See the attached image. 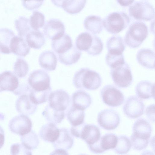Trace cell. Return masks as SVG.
Instances as JSON below:
<instances>
[{
    "instance_id": "d590c367",
    "label": "cell",
    "mask_w": 155,
    "mask_h": 155,
    "mask_svg": "<svg viewBox=\"0 0 155 155\" xmlns=\"http://www.w3.org/2000/svg\"><path fill=\"white\" fill-rule=\"evenodd\" d=\"M16 28L19 36L24 38L31 30L29 21L27 18L20 17L15 21Z\"/></svg>"
},
{
    "instance_id": "ab89813d",
    "label": "cell",
    "mask_w": 155,
    "mask_h": 155,
    "mask_svg": "<svg viewBox=\"0 0 155 155\" xmlns=\"http://www.w3.org/2000/svg\"><path fill=\"white\" fill-rule=\"evenodd\" d=\"M51 92V89L41 92H36L31 89L29 94V98L34 103L39 104L46 102Z\"/></svg>"
},
{
    "instance_id": "4dcf8cb0",
    "label": "cell",
    "mask_w": 155,
    "mask_h": 155,
    "mask_svg": "<svg viewBox=\"0 0 155 155\" xmlns=\"http://www.w3.org/2000/svg\"><path fill=\"white\" fill-rule=\"evenodd\" d=\"M87 0H64L61 8L67 13L75 14L81 11L84 8Z\"/></svg>"
},
{
    "instance_id": "60d3db41",
    "label": "cell",
    "mask_w": 155,
    "mask_h": 155,
    "mask_svg": "<svg viewBox=\"0 0 155 155\" xmlns=\"http://www.w3.org/2000/svg\"><path fill=\"white\" fill-rule=\"evenodd\" d=\"M106 64L110 68H114L125 61L123 54H114L107 52L105 57Z\"/></svg>"
},
{
    "instance_id": "4fadbf2b",
    "label": "cell",
    "mask_w": 155,
    "mask_h": 155,
    "mask_svg": "<svg viewBox=\"0 0 155 155\" xmlns=\"http://www.w3.org/2000/svg\"><path fill=\"white\" fill-rule=\"evenodd\" d=\"M65 28L63 23L56 19H52L48 21L43 28L45 35L52 40L58 39L65 34Z\"/></svg>"
},
{
    "instance_id": "f546056e",
    "label": "cell",
    "mask_w": 155,
    "mask_h": 155,
    "mask_svg": "<svg viewBox=\"0 0 155 155\" xmlns=\"http://www.w3.org/2000/svg\"><path fill=\"white\" fill-rule=\"evenodd\" d=\"M15 36L14 32L10 29H0V52L7 54L12 53L10 45L12 38Z\"/></svg>"
},
{
    "instance_id": "ba28073f",
    "label": "cell",
    "mask_w": 155,
    "mask_h": 155,
    "mask_svg": "<svg viewBox=\"0 0 155 155\" xmlns=\"http://www.w3.org/2000/svg\"><path fill=\"white\" fill-rule=\"evenodd\" d=\"M101 96L104 103L113 107L121 105L124 100V96L121 91L113 85L104 86L101 90Z\"/></svg>"
},
{
    "instance_id": "3957f363",
    "label": "cell",
    "mask_w": 155,
    "mask_h": 155,
    "mask_svg": "<svg viewBox=\"0 0 155 155\" xmlns=\"http://www.w3.org/2000/svg\"><path fill=\"white\" fill-rule=\"evenodd\" d=\"M148 34L146 25L141 21H135L130 26L125 35L124 41L130 48H136L142 44Z\"/></svg>"
},
{
    "instance_id": "bcb514c9",
    "label": "cell",
    "mask_w": 155,
    "mask_h": 155,
    "mask_svg": "<svg viewBox=\"0 0 155 155\" xmlns=\"http://www.w3.org/2000/svg\"><path fill=\"white\" fill-rule=\"evenodd\" d=\"M118 3L121 6H127L133 3L134 0H117Z\"/></svg>"
},
{
    "instance_id": "ee69618b",
    "label": "cell",
    "mask_w": 155,
    "mask_h": 155,
    "mask_svg": "<svg viewBox=\"0 0 155 155\" xmlns=\"http://www.w3.org/2000/svg\"><path fill=\"white\" fill-rule=\"evenodd\" d=\"M22 4L27 9L33 10L41 6L44 0H21Z\"/></svg>"
},
{
    "instance_id": "6da1fadb",
    "label": "cell",
    "mask_w": 155,
    "mask_h": 155,
    "mask_svg": "<svg viewBox=\"0 0 155 155\" xmlns=\"http://www.w3.org/2000/svg\"><path fill=\"white\" fill-rule=\"evenodd\" d=\"M73 83L78 89L96 90L102 84V78L96 71L88 68H82L75 72Z\"/></svg>"
},
{
    "instance_id": "2e32d148",
    "label": "cell",
    "mask_w": 155,
    "mask_h": 155,
    "mask_svg": "<svg viewBox=\"0 0 155 155\" xmlns=\"http://www.w3.org/2000/svg\"><path fill=\"white\" fill-rule=\"evenodd\" d=\"M17 110L21 114L28 115L33 114L36 110L37 105L30 99L29 94L21 95L16 102Z\"/></svg>"
},
{
    "instance_id": "9c48e42d",
    "label": "cell",
    "mask_w": 155,
    "mask_h": 155,
    "mask_svg": "<svg viewBox=\"0 0 155 155\" xmlns=\"http://www.w3.org/2000/svg\"><path fill=\"white\" fill-rule=\"evenodd\" d=\"M144 107V104L141 99L135 96H131L127 99L123 110L128 117L134 119L143 114Z\"/></svg>"
},
{
    "instance_id": "d4e9b609",
    "label": "cell",
    "mask_w": 155,
    "mask_h": 155,
    "mask_svg": "<svg viewBox=\"0 0 155 155\" xmlns=\"http://www.w3.org/2000/svg\"><path fill=\"white\" fill-rule=\"evenodd\" d=\"M51 45L53 50L58 54L65 53L71 48L73 45L71 37L65 33L60 38L52 40Z\"/></svg>"
},
{
    "instance_id": "836d02e7",
    "label": "cell",
    "mask_w": 155,
    "mask_h": 155,
    "mask_svg": "<svg viewBox=\"0 0 155 155\" xmlns=\"http://www.w3.org/2000/svg\"><path fill=\"white\" fill-rule=\"evenodd\" d=\"M20 138L22 144L30 150L36 149L39 143L37 135L31 130L28 133L20 136Z\"/></svg>"
},
{
    "instance_id": "277c9868",
    "label": "cell",
    "mask_w": 155,
    "mask_h": 155,
    "mask_svg": "<svg viewBox=\"0 0 155 155\" xmlns=\"http://www.w3.org/2000/svg\"><path fill=\"white\" fill-rule=\"evenodd\" d=\"M130 21L127 14L114 12L109 14L103 21V26L109 33L116 34L127 27Z\"/></svg>"
},
{
    "instance_id": "83f0119b",
    "label": "cell",
    "mask_w": 155,
    "mask_h": 155,
    "mask_svg": "<svg viewBox=\"0 0 155 155\" xmlns=\"http://www.w3.org/2000/svg\"><path fill=\"white\" fill-rule=\"evenodd\" d=\"M25 37V41L28 45L34 49H40L45 42L44 35L39 30H32Z\"/></svg>"
},
{
    "instance_id": "52a82bcc",
    "label": "cell",
    "mask_w": 155,
    "mask_h": 155,
    "mask_svg": "<svg viewBox=\"0 0 155 155\" xmlns=\"http://www.w3.org/2000/svg\"><path fill=\"white\" fill-rule=\"evenodd\" d=\"M28 82L31 89L36 92L43 91L51 89L50 76L46 72L42 70H37L32 72L29 76Z\"/></svg>"
},
{
    "instance_id": "681fc988",
    "label": "cell",
    "mask_w": 155,
    "mask_h": 155,
    "mask_svg": "<svg viewBox=\"0 0 155 155\" xmlns=\"http://www.w3.org/2000/svg\"><path fill=\"white\" fill-rule=\"evenodd\" d=\"M52 3L55 6L61 7L64 0H51Z\"/></svg>"
},
{
    "instance_id": "7dc6e473",
    "label": "cell",
    "mask_w": 155,
    "mask_h": 155,
    "mask_svg": "<svg viewBox=\"0 0 155 155\" xmlns=\"http://www.w3.org/2000/svg\"><path fill=\"white\" fill-rule=\"evenodd\" d=\"M5 141L4 132L2 127L0 126V149L3 146Z\"/></svg>"
},
{
    "instance_id": "1f68e13d",
    "label": "cell",
    "mask_w": 155,
    "mask_h": 155,
    "mask_svg": "<svg viewBox=\"0 0 155 155\" xmlns=\"http://www.w3.org/2000/svg\"><path fill=\"white\" fill-rule=\"evenodd\" d=\"M42 114L47 121L54 124L60 123L64 117V111H59L47 105L42 113Z\"/></svg>"
},
{
    "instance_id": "8992f818",
    "label": "cell",
    "mask_w": 155,
    "mask_h": 155,
    "mask_svg": "<svg viewBox=\"0 0 155 155\" xmlns=\"http://www.w3.org/2000/svg\"><path fill=\"white\" fill-rule=\"evenodd\" d=\"M129 11L130 15L137 20L150 21L155 16L154 8L146 2H135L129 7Z\"/></svg>"
},
{
    "instance_id": "9a60e30c",
    "label": "cell",
    "mask_w": 155,
    "mask_h": 155,
    "mask_svg": "<svg viewBox=\"0 0 155 155\" xmlns=\"http://www.w3.org/2000/svg\"><path fill=\"white\" fill-rule=\"evenodd\" d=\"M100 138V130L97 126L93 124H85L80 138L84 140L88 146L96 143Z\"/></svg>"
},
{
    "instance_id": "5b68a950",
    "label": "cell",
    "mask_w": 155,
    "mask_h": 155,
    "mask_svg": "<svg viewBox=\"0 0 155 155\" xmlns=\"http://www.w3.org/2000/svg\"><path fill=\"white\" fill-rule=\"evenodd\" d=\"M110 74L115 84L119 87L126 88L132 83V72L129 64L125 62L110 68Z\"/></svg>"
},
{
    "instance_id": "f6af8a7d",
    "label": "cell",
    "mask_w": 155,
    "mask_h": 155,
    "mask_svg": "<svg viewBox=\"0 0 155 155\" xmlns=\"http://www.w3.org/2000/svg\"><path fill=\"white\" fill-rule=\"evenodd\" d=\"M146 114L149 119L154 122V104L150 105L147 107L146 110Z\"/></svg>"
},
{
    "instance_id": "e0dca14e",
    "label": "cell",
    "mask_w": 155,
    "mask_h": 155,
    "mask_svg": "<svg viewBox=\"0 0 155 155\" xmlns=\"http://www.w3.org/2000/svg\"><path fill=\"white\" fill-rule=\"evenodd\" d=\"M136 59L142 66L149 69L155 68V53L152 50L147 48L140 49L136 54Z\"/></svg>"
},
{
    "instance_id": "74e56055",
    "label": "cell",
    "mask_w": 155,
    "mask_h": 155,
    "mask_svg": "<svg viewBox=\"0 0 155 155\" xmlns=\"http://www.w3.org/2000/svg\"><path fill=\"white\" fill-rule=\"evenodd\" d=\"M13 69L14 74L18 77L22 78L28 74L29 70V66L25 60L19 58L14 63Z\"/></svg>"
},
{
    "instance_id": "cb8c5ba5",
    "label": "cell",
    "mask_w": 155,
    "mask_h": 155,
    "mask_svg": "<svg viewBox=\"0 0 155 155\" xmlns=\"http://www.w3.org/2000/svg\"><path fill=\"white\" fill-rule=\"evenodd\" d=\"M60 130L54 124L50 123L43 125L41 128L39 135L44 140L51 143L55 142L58 138Z\"/></svg>"
},
{
    "instance_id": "f907efd6",
    "label": "cell",
    "mask_w": 155,
    "mask_h": 155,
    "mask_svg": "<svg viewBox=\"0 0 155 155\" xmlns=\"http://www.w3.org/2000/svg\"><path fill=\"white\" fill-rule=\"evenodd\" d=\"M4 117V116L1 114H0V119H3L4 118H3V117Z\"/></svg>"
},
{
    "instance_id": "7bdbcfd3",
    "label": "cell",
    "mask_w": 155,
    "mask_h": 155,
    "mask_svg": "<svg viewBox=\"0 0 155 155\" xmlns=\"http://www.w3.org/2000/svg\"><path fill=\"white\" fill-rule=\"evenodd\" d=\"M10 152L12 155L32 154L31 150L26 148L22 144L16 143L11 147Z\"/></svg>"
},
{
    "instance_id": "ffe728a7",
    "label": "cell",
    "mask_w": 155,
    "mask_h": 155,
    "mask_svg": "<svg viewBox=\"0 0 155 155\" xmlns=\"http://www.w3.org/2000/svg\"><path fill=\"white\" fill-rule=\"evenodd\" d=\"M151 131L152 128L150 123L145 119L140 118L134 124L132 134L139 138L149 139Z\"/></svg>"
},
{
    "instance_id": "30bf717a",
    "label": "cell",
    "mask_w": 155,
    "mask_h": 155,
    "mask_svg": "<svg viewBox=\"0 0 155 155\" xmlns=\"http://www.w3.org/2000/svg\"><path fill=\"white\" fill-rule=\"evenodd\" d=\"M48 105L52 108L59 111H64L69 106L70 98L68 94L62 89L51 92L49 96Z\"/></svg>"
},
{
    "instance_id": "7c38bea8",
    "label": "cell",
    "mask_w": 155,
    "mask_h": 155,
    "mask_svg": "<svg viewBox=\"0 0 155 155\" xmlns=\"http://www.w3.org/2000/svg\"><path fill=\"white\" fill-rule=\"evenodd\" d=\"M8 126L12 132L21 136L30 131L32 123L27 116L21 114L12 119L10 121Z\"/></svg>"
},
{
    "instance_id": "f35d334b",
    "label": "cell",
    "mask_w": 155,
    "mask_h": 155,
    "mask_svg": "<svg viewBox=\"0 0 155 155\" xmlns=\"http://www.w3.org/2000/svg\"><path fill=\"white\" fill-rule=\"evenodd\" d=\"M29 21L31 29L33 30H38L44 25L45 17L41 12L35 11L33 12Z\"/></svg>"
},
{
    "instance_id": "d6a6232c",
    "label": "cell",
    "mask_w": 155,
    "mask_h": 155,
    "mask_svg": "<svg viewBox=\"0 0 155 155\" xmlns=\"http://www.w3.org/2000/svg\"><path fill=\"white\" fill-rule=\"evenodd\" d=\"M67 116L72 126H77L84 122V110L78 109L72 107L68 111Z\"/></svg>"
},
{
    "instance_id": "f1b7e54d",
    "label": "cell",
    "mask_w": 155,
    "mask_h": 155,
    "mask_svg": "<svg viewBox=\"0 0 155 155\" xmlns=\"http://www.w3.org/2000/svg\"><path fill=\"white\" fill-rule=\"evenodd\" d=\"M81 52L74 45L65 53L58 54V59L61 63L66 65L77 62L81 55Z\"/></svg>"
},
{
    "instance_id": "b9f144b4",
    "label": "cell",
    "mask_w": 155,
    "mask_h": 155,
    "mask_svg": "<svg viewBox=\"0 0 155 155\" xmlns=\"http://www.w3.org/2000/svg\"><path fill=\"white\" fill-rule=\"evenodd\" d=\"M131 142L133 148L140 151L146 148L149 143V139L138 137L132 134L131 136Z\"/></svg>"
},
{
    "instance_id": "7402d4cb",
    "label": "cell",
    "mask_w": 155,
    "mask_h": 155,
    "mask_svg": "<svg viewBox=\"0 0 155 155\" xmlns=\"http://www.w3.org/2000/svg\"><path fill=\"white\" fill-rule=\"evenodd\" d=\"M39 63L41 67L48 71H53L56 68L57 58L54 52L47 50L42 52L39 58Z\"/></svg>"
},
{
    "instance_id": "7a4b0ae2",
    "label": "cell",
    "mask_w": 155,
    "mask_h": 155,
    "mask_svg": "<svg viewBox=\"0 0 155 155\" xmlns=\"http://www.w3.org/2000/svg\"><path fill=\"white\" fill-rule=\"evenodd\" d=\"M75 45L79 50L84 51L92 56L100 54L103 49V44L101 39L95 35L87 32H82L78 35Z\"/></svg>"
},
{
    "instance_id": "44dd1931",
    "label": "cell",
    "mask_w": 155,
    "mask_h": 155,
    "mask_svg": "<svg viewBox=\"0 0 155 155\" xmlns=\"http://www.w3.org/2000/svg\"><path fill=\"white\" fill-rule=\"evenodd\" d=\"M10 49L12 53L21 57L26 56L30 50V48L24 38L15 36L12 39Z\"/></svg>"
},
{
    "instance_id": "e575fe53",
    "label": "cell",
    "mask_w": 155,
    "mask_h": 155,
    "mask_svg": "<svg viewBox=\"0 0 155 155\" xmlns=\"http://www.w3.org/2000/svg\"><path fill=\"white\" fill-rule=\"evenodd\" d=\"M118 140L117 136L113 134H107L101 137L100 139V145L103 151L114 148L116 147Z\"/></svg>"
},
{
    "instance_id": "8d00e7d4",
    "label": "cell",
    "mask_w": 155,
    "mask_h": 155,
    "mask_svg": "<svg viewBox=\"0 0 155 155\" xmlns=\"http://www.w3.org/2000/svg\"><path fill=\"white\" fill-rule=\"evenodd\" d=\"M131 146L129 138L126 136L121 135L118 137L117 143L114 150L118 154H125L129 151Z\"/></svg>"
},
{
    "instance_id": "8fae6325",
    "label": "cell",
    "mask_w": 155,
    "mask_h": 155,
    "mask_svg": "<svg viewBox=\"0 0 155 155\" xmlns=\"http://www.w3.org/2000/svg\"><path fill=\"white\" fill-rule=\"evenodd\" d=\"M120 118L118 114L114 110L106 109L101 111L97 117V121L100 126L107 130L116 128L119 124Z\"/></svg>"
},
{
    "instance_id": "484cf974",
    "label": "cell",
    "mask_w": 155,
    "mask_h": 155,
    "mask_svg": "<svg viewBox=\"0 0 155 155\" xmlns=\"http://www.w3.org/2000/svg\"><path fill=\"white\" fill-rule=\"evenodd\" d=\"M85 28L94 35L100 33L103 29L102 18L97 16L91 15L87 17L84 22Z\"/></svg>"
},
{
    "instance_id": "603a6c76",
    "label": "cell",
    "mask_w": 155,
    "mask_h": 155,
    "mask_svg": "<svg viewBox=\"0 0 155 155\" xmlns=\"http://www.w3.org/2000/svg\"><path fill=\"white\" fill-rule=\"evenodd\" d=\"M154 83L147 80L140 81L136 85L135 92L139 98L148 99L154 97Z\"/></svg>"
},
{
    "instance_id": "5bb4252c",
    "label": "cell",
    "mask_w": 155,
    "mask_h": 155,
    "mask_svg": "<svg viewBox=\"0 0 155 155\" xmlns=\"http://www.w3.org/2000/svg\"><path fill=\"white\" fill-rule=\"evenodd\" d=\"M18 85V77L11 71H5L0 74V92L3 91L13 92Z\"/></svg>"
},
{
    "instance_id": "ac0fdd59",
    "label": "cell",
    "mask_w": 155,
    "mask_h": 155,
    "mask_svg": "<svg viewBox=\"0 0 155 155\" xmlns=\"http://www.w3.org/2000/svg\"><path fill=\"white\" fill-rule=\"evenodd\" d=\"M59 130L60 134L58 139L52 143L53 147L55 149L65 150L70 149L73 144V137L68 129L61 128Z\"/></svg>"
},
{
    "instance_id": "c3c4849f",
    "label": "cell",
    "mask_w": 155,
    "mask_h": 155,
    "mask_svg": "<svg viewBox=\"0 0 155 155\" xmlns=\"http://www.w3.org/2000/svg\"><path fill=\"white\" fill-rule=\"evenodd\" d=\"M51 154L64 155L68 154L66 150L60 149H55V150L53 151Z\"/></svg>"
},
{
    "instance_id": "d6986e66",
    "label": "cell",
    "mask_w": 155,
    "mask_h": 155,
    "mask_svg": "<svg viewBox=\"0 0 155 155\" xmlns=\"http://www.w3.org/2000/svg\"><path fill=\"white\" fill-rule=\"evenodd\" d=\"M73 107L82 110L89 107L91 103L90 96L83 90H78L74 92L72 96Z\"/></svg>"
},
{
    "instance_id": "4316f807",
    "label": "cell",
    "mask_w": 155,
    "mask_h": 155,
    "mask_svg": "<svg viewBox=\"0 0 155 155\" xmlns=\"http://www.w3.org/2000/svg\"><path fill=\"white\" fill-rule=\"evenodd\" d=\"M107 52L115 54H122L125 46L123 38L119 36H113L107 40L106 44Z\"/></svg>"
}]
</instances>
